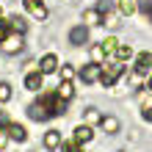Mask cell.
<instances>
[{"mask_svg":"<svg viewBox=\"0 0 152 152\" xmlns=\"http://www.w3.org/2000/svg\"><path fill=\"white\" fill-rule=\"evenodd\" d=\"M42 72H31L28 77H25V88H31V91H39V88H42Z\"/></svg>","mask_w":152,"mask_h":152,"instance_id":"obj_14","label":"cell"},{"mask_svg":"<svg viewBox=\"0 0 152 152\" xmlns=\"http://www.w3.org/2000/svg\"><path fill=\"white\" fill-rule=\"evenodd\" d=\"M0 50L8 53V56H11V53H20L22 50V33H8V36L0 42Z\"/></svg>","mask_w":152,"mask_h":152,"instance_id":"obj_3","label":"cell"},{"mask_svg":"<svg viewBox=\"0 0 152 152\" xmlns=\"http://www.w3.org/2000/svg\"><path fill=\"white\" fill-rule=\"evenodd\" d=\"M6 36H8V25H6V22H0V42H3Z\"/></svg>","mask_w":152,"mask_h":152,"instance_id":"obj_29","label":"cell"},{"mask_svg":"<svg viewBox=\"0 0 152 152\" xmlns=\"http://www.w3.org/2000/svg\"><path fill=\"white\" fill-rule=\"evenodd\" d=\"M119 11L124 17H133V14L138 11V3H136V0H119Z\"/></svg>","mask_w":152,"mask_h":152,"instance_id":"obj_15","label":"cell"},{"mask_svg":"<svg viewBox=\"0 0 152 152\" xmlns=\"http://www.w3.org/2000/svg\"><path fill=\"white\" fill-rule=\"evenodd\" d=\"M77 149V141H64V152H75Z\"/></svg>","mask_w":152,"mask_h":152,"instance_id":"obj_28","label":"cell"},{"mask_svg":"<svg viewBox=\"0 0 152 152\" xmlns=\"http://www.w3.org/2000/svg\"><path fill=\"white\" fill-rule=\"evenodd\" d=\"M0 124H8V122H6V116H3V113H0Z\"/></svg>","mask_w":152,"mask_h":152,"instance_id":"obj_32","label":"cell"},{"mask_svg":"<svg viewBox=\"0 0 152 152\" xmlns=\"http://www.w3.org/2000/svg\"><path fill=\"white\" fill-rule=\"evenodd\" d=\"M102 50H105V56H116V50H119V42H116L113 36H108L102 42Z\"/></svg>","mask_w":152,"mask_h":152,"instance_id":"obj_18","label":"cell"},{"mask_svg":"<svg viewBox=\"0 0 152 152\" xmlns=\"http://www.w3.org/2000/svg\"><path fill=\"white\" fill-rule=\"evenodd\" d=\"M8 100H11V86L0 83V102H8Z\"/></svg>","mask_w":152,"mask_h":152,"instance_id":"obj_22","label":"cell"},{"mask_svg":"<svg viewBox=\"0 0 152 152\" xmlns=\"http://www.w3.org/2000/svg\"><path fill=\"white\" fill-rule=\"evenodd\" d=\"M75 152H83V149H80V147H77V149H75Z\"/></svg>","mask_w":152,"mask_h":152,"instance_id":"obj_34","label":"cell"},{"mask_svg":"<svg viewBox=\"0 0 152 152\" xmlns=\"http://www.w3.org/2000/svg\"><path fill=\"white\" fill-rule=\"evenodd\" d=\"M6 25H8V31H11V33H25V28H28L22 17H8Z\"/></svg>","mask_w":152,"mask_h":152,"instance_id":"obj_12","label":"cell"},{"mask_svg":"<svg viewBox=\"0 0 152 152\" xmlns=\"http://www.w3.org/2000/svg\"><path fill=\"white\" fill-rule=\"evenodd\" d=\"M56 91H58V97H61V100H72V94H75V88H72V80H61V86L56 88Z\"/></svg>","mask_w":152,"mask_h":152,"instance_id":"obj_13","label":"cell"},{"mask_svg":"<svg viewBox=\"0 0 152 152\" xmlns=\"http://www.w3.org/2000/svg\"><path fill=\"white\" fill-rule=\"evenodd\" d=\"M91 58H94V64H100V61L105 58V50H102V44H97V47L91 50Z\"/></svg>","mask_w":152,"mask_h":152,"instance_id":"obj_24","label":"cell"},{"mask_svg":"<svg viewBox=\"0 0 152 152\" xmlns=\"http://www.w3.org/2000/svg\"><path fill=\"white\" fill-rule=\"evenodd\" d=\"M61 144H64V138H61L58 130H47V133H44V147H47V149H56Z\"/></svg>","mask_w":152,"mask_h":152,"instance_id":"obj_11","label":"cell"},{"mask_svg":"<svg viewBox=\"0 0 152 152\" xmlns=\"http://www.w3.org/2000/svg\"><path fill=\"white\" fill-rule=\"evenodd\" d=\"M152 72V53H141L136 58V75H147Z\"/></svg>","mask_w":152,"mask_h":152,"instance_id":"obj_8","label":"cell"},{"mask_svg":"<svg viewBox=\"0 0 152 152\" xmlns=\"http://www.w3.org/2000/svg\"><path fill=\"white\" fill-rule=\"evenodd\" d=\"M141 8H144V11H147V17L152 20V3H141Z\"/></svg>","mask_w":152,"mask_h":152,"instance_id":"obj_30","label":"cell"},{"mask_svg":"<svg viewBox=\"0 0 152 152\" xmlns=\"http://www.w3.org/2000/svg\"><path fill=\"white\" fill-rule=\"evenodd\" d=\"M122 72H124V66H122V64H111V66L105 64V66H102V75H100L102 86H105V88H111V86L116 83V77H119Z\"/></svg>","mask_w":152,"mask_h":152,"instance_id":"obj_2","label":"cell"},{"mask_svg":"<svg viewBox=\"0 0 152 152\" xmlns=\"http://www.w3.org/2000/svg\"><path fill=\"white\" fill-rule=\"evenodd\" d=\"M42 75H53V72H58V58L53 56V53H47V56L42 58Z\"/></svg>","mask_w":152,"mask_h":152,"instance_id":"obj_10","label":"cell"},{"mask_svg":"<svg viewBox=\"0 0 152 152\" xmlns=\"http://www.w3.org/2000/svg\"><path fill=\"white\" fill-rule=\"evenodd\" d=\"M147 91H152V77H149V83H147Z\"/></svg>","mask_w":152,"mask_h":152,"instance_id":"obj_33","label":"cell"},{"mask_svg":"<svg viewBox=\"0 0 152 152\" xmlns=\"http://www.w3.org/2000/svg\"><path fill=\"white\" fill-rule=\"evenodd\" d=\"M6 130H8V138H14V141H25L28 138V130H25L22 124H17V122H8Z\"/></svg>","mask_w":152,"mask_h":152,"instance_id":"obj_9","label":"cell"},{"mask_svg":"<svg viewBox=\"0 0 152 152\" xmlns=\"http://www.w3.org/2000/svg\"><path fill=\"white\" fill-rule=\"evenodd\" d=\"M141 108H152V91L141 94Z\"/></svg>","mask_w":152,"mask_h":152,"instance_id":"obj_26","label":"cell"},{"mask_svg":"<svg viewBox=\"0 0 152 152\" xmlns=\"http://www.w3.org/2000/svg\"><path fill=\"white\" fill-rule=\"evenodd\" d=\"M91 122H102V116H100V111L88 108V111H86V124H91Z\"/></svg>","mask_w":152,"mask_h":152,"instance_id":"obj_23","label":"cell"},{"mask_svg":"<svg viewBox=\"0 0 152 152\" xmlns=\"http://www.w3.org/2000/svg\"><path fill=\"white\" fill-rule=\"evenodd\" d=\"M141 116H144L147 122H152V108H144V111H141Z\"/></svg>","mask_w":152,"mask_h":152,"instance_id":"obj_31","label":"cell"},{"mask_svg":"<svg viewBox=\"0 0 152 152\" xmlns=\"http://www.w3.org/2000/svg\"><path fill=\"white\" fill-rule=\"evenodd\" d=\"M6 141H8V130H6V127H0V149L6 147Z\"/></svg>","mask_w":152,"mask_h":152,"instance_id":"obj_27","label":"cell"},{"mask_svg":"<svg viewBox=\"0 0 152 152\" xmlns=\"http://www.w3.org/2000/svg\"><path fill=\"white\" fill-rule=\"evenodd\" d=\"M88 42V28L86 25H77V28L69 31V44H75V47H80V44Z\"/></svg>","mask_w":152,"mask_h":152,"instance_id":"obj_6","label":"cell"},{"mask_svg":"<svg viewBox=\"0 0 152 152\" xmlns=\"http://www.w3.org/2000/svg\"><path fill=\"white\" fill-rule=\"evenodd\" d=\"M28 116H31V119L33 122H44V119H50V111H47V105H44L42 100H36V102H31L28 105Z\"/></svg>","mask_w":152,"mask_h":152,"instance_id":"obj_4","label":"cell"},{"mask_svg":"<svg viewBox=\"0 0 152 152\" xmlns=\"http://www.w3.org/2000/svg\"><path fill=\"white\" fill-rule=\"evenodd\" d=\"M42 102L47 105V111L53 116H61V113H66V100H61L58 91H47V94H42Z\"/></svg>","mask_w":152,"mask_h":152,"instance_id":"obj_1","label":"cell"},{"mask_svg":"<svg viewBox=\"0 0 152 152\" xmlns=\"http://www.w3.org/2000/svg\"><path fill=\"white\" fill-rule=\"evenodd\" d=\"M100 75H102L100 64H88V66L80 69V80H83V83H94V80H100Z\"/></svg>","mask_w":152,"mask_h":152,"instance_id":"obj_5","label":"cell"},{"mask_svg":"<svg viewBox=\"0 0 152 152\" xmlns=\"http://www.w3.org/2000/svg\"><path fill=\"white\" fill-rule=\"evenodd\" d=\"M75 77V69L72 66H64V69H61V80H72Z\"/></svg>","mask_w":152,"mask_h":152,"instance_id":"obj_25","label":"cell"},{"mask_svg":"<svg viewBox=\"0 0 152 152\" xmlns=\"http://www.w3.org/2000/svg\"><path fill=\"white\" fill-rule=\"evenodd\" d=\"M116 58H119V61H130V58H133V50L127 47V44H119V50H116Z\"/></svg>","mask_w":152,"mask_h":152,"instance_id":"obj_20","label":"cell"},{"mask_svg":"<svg viewBox=\"0 0 152 152\" xmlns=\"http://www.w3.org/2000/svg\"><path fill=\"white\" fill-rule=\"evenodd\" d=\"M97 11L100 14H111L113 11V0H100V3H97Z\"/></svg>","mask_w":152,"mask_h":152,"instance_id":"obj_21","label":"cell"},{"mask_svg":"<svg viewBox=\"0 0 152 152\" xmlns=\"http://www.w3.org/2000/svg\"><path fill=\"white\" fill-rule=\"evenodd\" d=\"M102 22V14L97 11V8H91V11H86V25H100Z\"/></svg>","mask_w":152,"mask_h":152,"instance_id":"obj_19","label":"cell"},{"mask_svg":"<svg viewBox=\"0 0 152 152\" xmlns=\"http://www.w3.org/2000/svg\"><path fill=\"white\" fill-rule=\"evenodd\" d=\"M22 3H25V8H28L36 20H44V17H47V6H44V0H22Z\"/></svg>","mask_w":152,"mask_h":152,"instance_id":"obj_7","label":"cell"},{"mask_svg":"<svg viewBox=\"0 0 152 152\" xmlns=\"http://www.w3.org/2000/svg\"><path fill=\"white\" fill-rule=\"evenodd\" d=\"M75 141H77V144H83V141H91V127H88V124H80V127L75 130Z\"/></svg>","mask_w":152,"mask_h":152,"instance_id":"obj_16","label":"cell"},{"mask_svg":"<svg viewBox=\"0 0 152 152\" xmlns=\"http://www.w3.org/2000/svg\"><path fill=\"white\" fill-rule=\"evenodd\" d=\"M102 130L105 133H116V130H119V119H116V116H102Z\"/></svg>","mask_w":152,"mask_h":152,"instance_id":"obj_17","label":"cell"}]
</instances>
